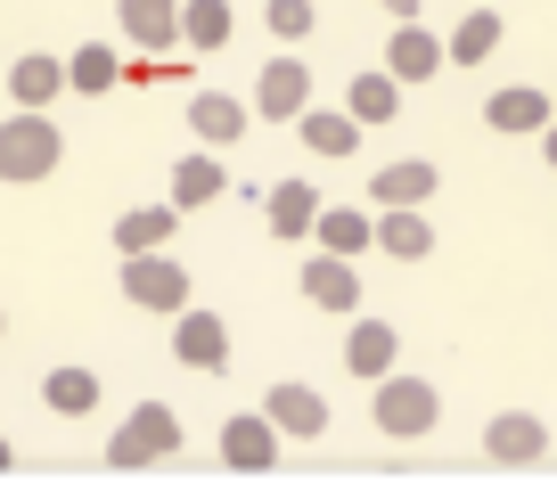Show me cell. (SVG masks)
Listing matches in <instances>:
<instances>
[{
  "mask_svg": "<svg viewBox=\"0 0 557 483\" xmlns=\"http://www.w3.org/2000/svg\"><path fill=\"white\" fill-rule=\"evenodd\" d=\"M296 132H304L312 156H352V148H361V115H352V107H345V115H336V107H304Z\"/></svg>",
  "mask_w": 557,
  "mask_h": 483,
  "instance_id": "cell-18",
  "label": "cell"
},
{
  "mask_svg": "<svg viewBox=\"0 0 557 483\" xmlns=\"http://www.w3.org/2000/svg\"><path fill=\"white\" fill-rule=\"evenodd\" d=\"M123 295H132L139 311H189V271H181L173 255H123Z\"/></svg>",
  "mask_w": 557,
  "mask_h": 483,
  "instance_id": "cell-4",
  "label": "cell"
},
{
  "mask_svg": "<svg viewBox=\"0 0 557 483\" xmlns=\"http://www.w3.org/2000/svg\"><path fill=\"white\" fill-rule=\"evenodd\" d=\"M304 107H312V66H304V58H271V66L255 74V115L262 123H296Z\"/></svg>",
  "mask_w": 557,
  "mask_h": 483,
  "instance_id": "cell-5",
  "label": "cell"
},
{
  "mask_svg": "<svg viewBox=\"0 0 557 483\" xmlns=\"http://www.w3.org/2000/svg\"><path fill=\"white\" fill-rule=\"evenodd\" d=\"M312 238L329 246V255H361V246H377V222H369L361 206H320Z\"/></svg>",
  "mask_w": 557,
  "mask_h": 483,
  "instance_id": "cell-23",
  "label": "cell"
},
{
  "mask_svg": "<svg viewBox=\"0 0 557 483\" xmlns=\"http://www.w3.org/2000/svg\"><path fill=\"white\" fill-rule=\"evenodd\" d=\"M304 295H312L320 311H352L361 304V271H352V255H329V246H320L312 262H304V278H296Z\"/></svg>",
  "mask_w": 557,
  "mask_h": 483,
  "instance_id": "cell-12",
  "label": "cell"
},
{
  "mask_svg": "<svg viewBox=\"0 0 557 483\" xmlns=\"http://www.w3.org/2000/svg\"><path fill=\"white\" fill-rule=\"evenodd\" d=\"M0 329H9V320H0Z\"/></svg>",
  "mask_w": 557,
  "mask_h": 483,
  "instance_id": "cell-33",
  "label": "cell"
},
{
  "mask_svg": "<svg viewBox=\"0 0 557 483\" xmlns=\"http://www.w3.org/2000/svg\"><path fill=\"white\" fill-rule=\"evenodd\" d=\"M173 450H181V418L164 410V401H139V410L107 434V467H157V459H173Z\"/></svg>",
  "mask_w": 557,
  "mask_h": 483,
  "instance_id": "cell-3",
  "label": "cell"
},
{
  "mask_svg": "<svg viewBox=\"0 0 557 483\" xmlns=\"http://www.w3.org/2000/svg\"><path fill=\"white\" fill-rule=\"evenodd\" d=\"M443 66H451V50H443L426 25L401 17V25H394V41H385V74H394V83H426V74H443Z\"/></svg>",
  "mask_w": 557,
  "mask_h": 483,
  "instance_id": "cell-10",
  "label": "cell"
},
{
  "mask_svg": "<svg viewBox=\"0 0 557 483\" xmlns=\"http://www.w3.org/2000/svg\"><path fill=\"white\" fill-rule=\"evenodd\" d=\"M262 25H271L278 41H304V34L320 25V9H312V0H271V9H262Z\"/></svg>",
  "mask_w": 557,
  "mask_h": 483,
  "instance_id": "cell-29",
  "label": "cell"
},
{
  "mask_svg": "<svg viewBox=\"0 0 557 483\" xmlns=\"http://www.w3.org/2000/svg\"><path fill=\"white\" fill-rule=\"evenodd\" d=\"M222 189H230L222 156H181V164H173V206H181V213H189V206H213Z\"/></svg>",
  "mask_w": 557,
  "mask_h": 483,
  "instance_id": "cell-24",
  "label": "cell"
},
{
  "mask_svg": "<svg viewBox=\"0 0 557 483\" xmlns=\"http://www.w3.org/2000/svg\"><path fill=\"white\" fill-rule=\"evenodd\" d=\"M189 132L206 139V148H230V139L246 132V99H230V90H197V99H189Z\"/></svg>",
  "mask_w": 557,
  "mask_h": 483,
  "instance_id": "cell-20",
  "label": "cell"
},
{
  "mask_svg": "<svg viewBox=\"0 0 557 483\" xmlns=\"http://www.w3.org/2000/svg\"><path fill=\"white\" fill-rule=\"evenodd\" d=\"M541 156H549V164H557V123H549V132H541Z\"/></svg>",
  "mask_w": 557,
  "mask_h": 483,
  "instance_id": "cell-31",
  "label": "cell"
},
{
  "mask_svg": "<svg viewBox=\"0 0 557 483\" xmlns=\"http://www.w3.org/2000/svg\"><path fill=\"white\" fill-rule=\"evenodd\" d=\"M66 83H74V90H83V99H107V90H115V83H123V58H115V50H107V41H83V50H74V58H66Z\"/></svg>",
  "mask_w": 557,
  "mask_h": 483,
  "instance_id": "cell-26",
  "label": "cell"
},
{
  "mask_svg": "<svg viewBox=\"0 0 557 483\" xmlns=\"http://www.w3.org/2000/svg\"><path fill=\"white\" fill-rule=\"evenodd\" d=\"M262 222H271V238H312L320 189H312V181H278V189H262Z\"/></svg>",
  "mask_w": 557,
  "mask_h": 483,
  "instance_id": "cell-14",
  "label": "cell"
},
{
  "mask_svg": "<svg viewBox=\"0 0 557 483\" xmlns=\"http://www.w3.org/2000/svg\"><path fill=\"white\" fill-rule=\"evenodd\" d=\"M500 34H508L500 9H468V17L451 25V41H443V50H451V66H484V58L500 50Z\"/></svg>",
  "mask_w": 557,
  "mask_h": 483,
  "instance_id": "cell-22",
  "label": "cell"
},
{
  "mask_svg": "<svg viewBox=\"0 0 557 483\" xmlns=\"http://www.w3.org/2000/svg\"><path fill=\"white\" fill-rule=\"evenodd\" d=\"M230 0H181V41L189 50H230Z\"/></svg>",
  "mask_w": 557,
  "mask_h": 483,
  "instance_id": "cell-27",
  "label": "cell"
},
{
  "mask_svg": "<svg viewBox=\"0 0 557 483\" xmlns=\"http://www.w3.org/2000/svg\"><path fill=\"white\" fill-rule=\"evenodd\" d=\"M541 450H549V426H541L533 410H500V418L484 426V459H492V467H533Z\"/></svg>",
  "mask_w": 557,
  "mask_h": 483,
  "instance_id": "cell-8",
  "label": "cell"
},
{
  "mask_svg": "<svg viewBox=\"0 0 557 483\" xmlns=\"http://www.w3.org/2000/svg\"><path fill=\"white\" fill-rule=\"evenodd\" d=\"M173 230H181V206H132L115 222V255H157Z\"/></svg>",
  "mask_w": 557,
  "mask_h": 483,
  "instance_id": "cell-21",
  "label": "cell"
},
{
  "mask_svg": "<svg viewBox=\"0 0 557 483\" xmlns=\"http://www.w3.org/2000/svg\"><path fill=\"white\" fill-rule=\"evenodd\" d=\"M41 401H50L58 418H90L99 410V369H50V377H41Z\"/></svg>",
  "mask_w": 557,
  "mask_h": 483,
  "instance_id": "cell-25",
  "label": "cell"
},
{
  "mask_svg": "<svg viewBox=\"0 0 557 483\" xmlns=\"http://www.w3.org/2000/svg\"><path fill=\"white\" fill-rule=\"evenodd\" d=\"M9 459H17V450H9V443H0V467H9Z\"/></svg>",
  "mask_w": 557,
  "mask_h": 483,
  "instance_id": "cell-32",
  "label": "cell"
},
{
  "mask_svg": "<svg viewBox=\"0 0 557 483\" xmlns=\"http://www.w3.org/2000/svg\"><path fill=\"white\" fill-rule=\"evenodd\" d=\"M345 107H352L361 123H394V115H401V83H394V74H352Z\"/></svg>",
  "mask_w": 557,
  "mask_h": 483,
  "instance_id": "cell-28",
  "label": "cell"
},
{
  "mask_svg": "<svg viewBox=\"0 0 557 483\" xmlns=\"http://www.w3.org/2000/svg\"><path fill=\"white\" fill-rule=\"evenodd\" d=\"M394 361H401V336L385 329V320H352V345H345V369L352 377H394Z\"/></svg>",
  "mask_w": 557,
  "mask_h": 483,
  "instance_id": "cell-16",
  "label": "cell"
},
{
  "mask_svg": "<svg viewBox=\"0 0 557 483\" xmlns=\"http://www.w3.org/2000/svg\"><path fill=\"white\" fill-rule=\"evenodd\" d=\"M484 123H492V132H549V123H557V90L508 83V90H492V99H484Z\"/></svg>",
  "mask_w": 557,
  "mask_h": 483,
  "instance_id": "cell-11",
  "label": "cell"
},
{
  "mask_svg": "<svg viewBox=\"0 0 557 483\" xmlns=\"http://www.w3.org/2000/svg\"><path fill=\"white\" fill-rule=\"evenodd\" d=\"M271 459H278V418H271V410H238V418L222 426V467L262 475Z\"/></svg>",
  "mask_w": 557,
  "mask_h": 483,
  "instance_id": "cell-7",
  "label": "cell"
},
{
  "mask_svg": "<svg viewBox=\"0 0 557 483\" xmlns=\"http://www.w3.org/2000/svg\"><path fill=\"white\" fill-rule=\"evenodd\" d=\"M58 156H66V139H58V123L41 107H17L0 123V181H50Z\"/></svg>",
  "mask_w": 557,
  "mask_h": 483,
  "instance_id": "cell-1",
  "label": "cell"
},
{
  "mask_svg": "<svg viewBox=\"0 0 557 483\" xmlns=\"http://www.w3.org/2000/svg\"><path fill=\"white\" fill-rule=\"evenodd\" d=\"M173 361L181 369H230V329H222V311H173Z\"/></svg>",
  "mask_w": 557,
  "mask_h": 483,
  "instance_id": "cell-6",
  "label": "cell"
},
{
  "mask_svg": "<svg viewBox=\"0 0 557 483\" xmlns=\"http://www.w3.org/2000/svg\"><path fill=\"white\" fill-rule=\"evenodd\" d=\"M9 90H17V107H50L58 90H74V83H66V58H50V50H25L17 66H9Z\"/></svg>",
  "mask_w": 557,
  "mask_h": 483,
  "instance_id": "cell-19",
  "label": "cell"
},
{
  "mask_svg": "<svg viewBox=\"0 0 557 483\" xmlns=\"http://www.w3.org/2000/svg\"><path fill=\"white\" fill-rule=\"evenodd\" d=\"M377 9H385L394 25H401V17H418V0H377Z\"/></svg>",
  "mask_w": 557,
  "mask_h": 483,
  "instance_id": "cell-30",
  "label": "cell"
},
{
  "mask_svg": "<svg viewBox=\"0 0 557 483\" xmlns=\"http://www.w3.org/2000/svg\"><path fill=\"white\" fill-rule=\"evenodd\" d=\"M369 418H377L385 443H418V434H435L443 401L426 377H377V401H369Z\"/></svg>",
  "mask_w": 557,
  "mask_h": 483,
  "instance_id": "cell-2",
  "label": "cell"
},
{
  "mask_svg": "<svg viewBox=\"0 0 557 483\" xmlns=\"http://www.w3.org/2000/svg\"><path fill=\"white\" fill-rule=\"evenodd\" d=\"M262 410L278 418V434H296V443H320V434H329V394H312V385H271Z\"/></svg>",
  "mask_w": 557,
  "mask_h": 483,
  "instance_id": "cell-13",
  "label": "cell"
},
{
  "mask_svg": "<svg viewBox=\"0 0 557 483\" xmlns=\"http://www.w3.org/2000/svg\"><path fill=\"white\" fill-rule=\"evenodd\" d=\"M435 164H426V156H401V164H377V173H369V197H377V206H426V197H435Z\"/></svg>",
  "mask_w": 557,
  "mask_h": 483,
  "instance_id": "cell-15",
  "label": "cell"
},
{
  "mask_svg": "<svg viewBox=\"0 0 557 483\" xmlns=\"http://www.w3.org/2000/svg\"><path fill=\"white\" fill-rule=\"evenodd\" d=\"M115 17H123V41L148 58H164L181 41V0H115Z\"/></svg>",
  "mask_w": 557,
  "mask_h": 483,
  "instance_id": "cell-9",
  "label": "cell"
},
{
  "mask_svg": "<svg viewBox=\"0 0 557 483\" xmlns=\"http://www.w3.org/2000/svg\"><path fill=\"white\" fill-rule=\"evenodd\" d=\"M377 213H385V222H377V246H385L394 262H426V255H435V222H426L418 206H377Z\"/></svg>",
  "mask_w": 557,
  "mask_h": 483,
  "instance_id": "cell-17",
  "label": "cell"
}]
</instances>
